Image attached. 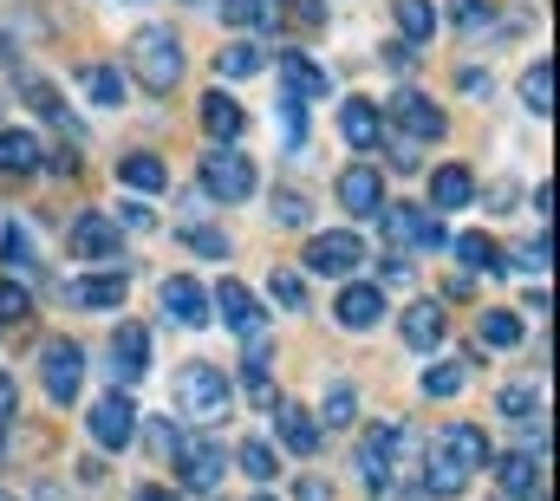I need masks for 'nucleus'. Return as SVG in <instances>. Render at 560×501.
I'll return each mask as SVG.
<instances>
[{
	"instance_id": "f257e3e1",
	"label": "nucleus",
	"mask_w": 560,
	"mask_h": 501,
	"mask_svg": "<svg viewBox=\"0 0 560 501\" xmlns=\"http://www.w3.org/2000/svg\"><path fill=\"white\" fill-rule=\"evenodd\" d=\"M418 456V443L405 436V423H378V430H365V443H359V476H365V489L385 501L398 496V469Z\"/></svg>"
},
{
	"instance_id": "f03ea898",
	"label": "nucleus",
	"mask_w": 560,
	"mask_h": 501,
	"mask_svg": "<svg viewBox=\"0 0 560 501\" xmlns=\"http://www.w3.org/2000/svg\"><path fill=\"white\" fill-rule=\"evenodd\" d=\"M131 66H138L143 92L170 98V92L183 85V39H176L170 26H138V33H131Z\"/></svg>"
},
{
	"instance_id": "7ed1b4c3",
	"label": "nucleus",
	"mask_w": 560,
	"mask_h": 501,
	"mask_svg": "<svg viewBox=\"0 0 560 501\" xmlns=\"http://www.w3.org/2000/svg\"><path fill=\"white\" fill-rule=\"evenodd\" d=\"M176 404L196 417V423H222L229 410H235V384L222 365H183L176 377Z\"/></svg>"
},
{
	"instance_id": "20e7f679",
	"label": "nucleus",
	"mask_w": 560,
	"mask_h": 501,
	"mask_svg": "<svg viewBox=\"0 0 560 501\" xmlns=\"http://www.w3.org/2000/svg\"><path fill=\"white\" fill-rule=\"evenodd\" d=\"M170 463H176V476H183L196 496H215V489H222V469H229L222 443H215V436H202V430H183Z\"/></svg>"
},
{
	"instance_id": "39448f33",
	"label": "nucleus",
	"mask_w": 560,
	"mask_h": 501,
	"mask_svg": "<svg viewBox=\"0 0 560 501\" xmlns=\"http://www.w3.org/2000/svg\"><path fill=\"white\" fill-rule=\"evenodd\" d=\"M202 189H209L215 202H248V196H255V163H248L235 143H209V156H202Z\"/></svg>"
},
{
	"instance_id": "423d86ee",
	"label": "nucleus",
	"mask_w": 560,
	"mask_h": 501,
	"mask_svg": "<svg viewBox=\"0 0 560 501\" xmlns=\"http://www.w3.org/2000/svg\"><path fill=\"white\" fill-rule=\"evenodd\" d=\"M39 377H46V397H52V404H72L79 384H85V346H79V339H52V346L39 352Z\"/></svg>"
},
{
	"instance_id": "0eeeda50",
	"label": "nucleus",
	"mask_w": 560,
	"mask_h": 501,
	"mask_svg": "<svg viewBox=\"0 0 560 501\" xmlns=\"http://www.w3.org/2000/svg\"><path fill=\"white\" fill-rule=\"evenodd\" d=\"M332 319H339L346 333H372V326L385 319V287H378V280H346L339 300H332Z\"/></svg>"
},
{
	"instance_id": "6e6552de",
	"label": "nucleus",
	"mask_w": 560,
	"mask_h": 501,
	"mask_svg": "<svg viewBox=\"0 0 560 501\" xmlns=\"http://www.w3.org/2000/svg\"><path fill=\"white\" fill-rule=\"evenodd\" d=\"M209 306H215V313H222V326H229V333H235V339H242V346H248V339H261V333H268V319H261V300H255V293H248V287H242V280H222V287H215V300H209Z\"/></svg>"
},
{
	"instance_id": "1a4fd4ad",
	"label": "nucleus",
	"mask_w": 560,
	"mask_h": 501,
	"mask_svg": "<svg viewBox=\"0 0 560 501\" xmlns=\"http://www.w3.org/2000/svg\"><path fill=\"white\" fill-rule=\"evenodd\" d=\"M92 443L98 450H131L138 443V410H131L125 391H112V397L92 404Z\"/></svg>"
},
{
	"instance_id": "9d476101",
	"label": "nucleus",
	"mask_w": 560,
	"mask_h": 501,
	"mask_svg": "<svg viewBox=\"0 0 560 501\" xmlns=\"http://www.w3.org/2000/svg\"><path fill=\"white\" fill-rule=\"evenodd\" d=\"M118 222L112 215H98V209H85L72 229H66V254H79V260H118Z\"/></svg>"
},
{
	"instance_id": "9b49d317",
	"label": "nucleus",
	"mask_w": 560,
	"mask_h": 501,
	"mask_svg": "<svg viewBox=\"0 0 560 501\" xmlns=\"http://www.w3.org/2000/svg\"><path fill=\"white\" fill-rule=\"evenodd\" d=\"M339 202H346L359 222H378V215H385V176H378L372 163H352V170L339 176Z\"/></svg>"
},
{
	"instance_id": "f8f14e48",
	"label": "nucleus",
	"mask_w": 560,
	"mask_h": 501,
	"mask_svg": "<svg viewBox=\"0 0 560 501\" xmlns=\"http://www.w3.org/2000/svg\"><path fill=\"white\" fill-rule=\"evenodd\" d=\"M392 118L405 125V137H411V143H436V137L450 130L443 105H430V98H423V92H411V85H405V92L392 98Z\"/></svg>"
},
{
	"instance_id": "ddd939ff",
	"label": "nucleus",
	"mask_w": 560,
	"mask_h": 501,
	"mask_svg": "<svg viewBox=\"0 0 560 501\" xmlns=\"http://www.w3.org/2000/svg\"><path fill=\"white\" fill-rule=\"evenodd\" d=\"M365 260V242L359 235H346V229H332V235H313L306 242V273H352Z\"/></svg>"
},
{
	"instance_id": "4468645a",
	"label": "nucleus",
	"mask_w": 560,
	"mask_h": 501,
	"mask_svg": "<svg viewBox=\"0 0 560 501\" xmlns=\"http://www.w3.org/2000/svg\"><path fill=\"white\" fill-rule=\"evenodd\" d=\"M125 293H131V273H125V267H112V273H85V280H72V287H66V306L118 313V306H125Z\"/></svg>"
},
{
	"instance_id": "2eb2a0df",
	"label": "nucleus",
	"mask_w": 560,
	"mask_h": 501,
	"mask_svg": "<svg viewBox=\"0 0 560 501\" xmlns=\"http://www.w3.org/2000/svg\"><path fill=\"white\" fill-rule=\"evenodd\" d=\"M436 450H443L463 476H482V469H489V456H495V450H489V436H482V423H450V430L436 436Z\"/></svg>"
},
{
	"instance_id": "dca6fc26",
	"label": "nucleus",
	"mask_w": 560,
	"mask_h": 501,
	"mask_svg": "<svg viewBox=\"0 0 560 501\" xmlns=\"http://www.w3.org/2000/svg\"><path fill=\"white\" fill-rule=\"evenodd\" d=\"M275 66H280V85H287V98H293V105H313V98H326V92H332V72H326V66H313L306 53H280Z\"/></svg>"
},
{
	"instance_id": "f3484780",
	"label": "nucleus",
	"mask_w": 560,
	"mask_h": 501,
	"mask_svg": "<svg viewBox=\"0 0 560 501\" xmlns=\"http://www.w3.org/2000/svg\"><path fill=\"white\" fill-rule=\"evenodd\" d=\"M163 313H170L176 326L202 333V326H209V293H202L189 273H170V280H163Z\"/></svg>"
},
{
	"instance_id": "a211bd4d",
	"label": "nucleus",
	"mask_w": 560,
	"mask_h": 501,
	"mask_svg": "<svg viewBox=\"0 0 560 501\" xmlns=\"http://www.w3.org/2000/svg\"><path fill=\"white\" fill-rule=\"evenodd\" d=\"M378 229H385L392 242H405V248H443V242H450V235H443V222H430L423 209H392V202H385Z\"/></svg>"
},
{
	"instance_id": "6ab92c4d",
	"label": "nucleus",
	"mask_w": 560,
	"mask_h": 501,
	"mask_svg": "<svg viewBox=\"0 0 560 501\" xmlns=\"http://www.w3.org/2000/svg\"><path fill=\"white\" fill-rule=\"evenodd\" d=\"M385 130L392 125H385V112H378L372 98H346V105H339V137H346L352 150H378Z\"/></svg>"
},
{
	"instance_id": "aec40b11",
	"label": "nucleus",
	"mask_w": 560,
	"mask_h": 501,
	"mask_svg": "<svg viewBox=\"0 0 560 501\" xmlns=\"http://www.w3.org/2000/svg\"><path fill=\"white\" fill-rule=\"evenodd\" d=\"M112 372H118V384H138V377L150 372V333L131 326V319L112 333Z\"/></svg>"
},
{
	"instance_id": "412c9836",
	"label": "nucleus",
	"mask_w": 560,
	"mask_h": 501,
	"mask_svg": "<svg viewBox=\"0 0 560 501\" xmlns=\"http://www.w3.org/2000/svg\"><path fill=\"white\" fill-rule=\"evenodd\" d=\"M430 202H436V209H469V202H476V176H469V163H443V170H430Z\"/></svg>"
},
{
	"instance_id": "4be33fe9",
	"label": "nucleus",
	"mask_w": 560,
	"mask_h": 501,
	"mask_svg": "<svg viewBox=\"0 0 560 501\" xmlns=\"http://www.w3.org/2000/svg\"><path fill=\"white\" fill-rule=\"evenodd\" d=\"M202 130H209L215 143H235V137L248 130V112H242V105H235V98H229V92L215 85V92L202 98Z\"/></svg>"
},
{
	"instance_id": "5701e85b",
	"label": "nucleus",
	"mask_w": 560,
	"mask_h": 501,
	"mask_svg": "<svg viewBox=\"0 0 560 501\" xmlns=\"http://www.w3.org/2000/svg\"><path fill=\"white\" fill-rule=\"evenodd\" d=\"M275 423H280V443L293 450V456H313L319 450V423H313V410H300V404H275Z\"/></svg>"
},
{
	"instance_id": "b1692460",
	"label": "nucleus",
	"mask_w": 560,
	"mask_h": 501,
	"mask_svg": "<svg viewBox=\"0 0 560 501\" xmlns=\"http://www.w3.org/2000/svg\"><path fill=\"white\" fill-rule=\"evenodd\" d=\"M495 482H502V501H535L541 469H535V456H528V450H515V456H502V463H495Z\"/></svg>"
},
{
	"instance_id": "393cba45",
	"label": "nucleus",
	"mask_w": 560,
	"mask_h": 501,
	"mask_svg": "<svg viewBox=\"0 0 560 501\" xmlns=\"http://www.w3.org/2000/svg\"><path fill=\"white\" fill-rule=\"evenodd\" d=\"M443 333H450V326H443V306H436V300H418V306L405 313V346H411V352H436Z\"/></svg>"
},
{
	"instance_id": "a878e982",
	"label": "nucleus",
	"mask_w": 560,
	"mask_h": 501,
	"mask_svg": "<svg viewBox=\"0 0 560 501\" xmlns=\"http://www.w3.org/2000/svg\"><path fill=\"white\" fill-rule=\"evenodd\" d=\"M79 85H85L92 105H105V112L125 105V72H118V66H79Z\"/></svg>"
},
{
	"instance_id": "bb28decb",
	"label": "nucleus",
	"mask_w": 560,
	"mask_h": 501,
	"mask_svg": "<svg viewBox=\"0 0 560 501\" xmlns=\"http://www.w3.org/2000/svg\"><path fill=\"white\" fill-rule=\"evenodd\" d=\"M522 105H528L535 118H555V66H548V59H535V66L522 72Z\"/></svg>"
},
{
	"instance_id": "cd10ccee",
	"label": "nucleus",
	"mask_w": 560,
	"mask_h": 501,
	"mask_svg": "<svg viewBox=\"0 0 560 501\" xmlns=\"http://www.w3.org/2000/svg\"><path fill=\"white\" fill-rule=\"evenodd\" d=\"M118 183H131V189H143V196H156V189H170V170H163V156L138 150V156L118 163Z\"/></svg>"
},
{
	"instance_id": "c85d7f7f",
	"label": "nucleus",
	"mask_w": 560,
	"mask_h": 501,
	"mask_svg": "<svg viewBox=\"0 0 560 501\" xmlns=\"http://www.w3.org/2000/svg\"><path fill=\"white\" fill-rule=\"evenodd\" d=\"M392 13H398V33H405V46L436 39V7H430V0H392Z\"/></svg>"
},
{
	"instance_id": "c756f323",
	"label": "nucleus",
	"mask_w": 560,
	"mask_h": 501,
	"mask_svg": "<svg viewBox=\"0 0 560 501\" xmlns=\"http://www.w3.org/2000/svg\"><path fill=\"white\" fill-rule=\"evenodd\" d=\"M469 377H476L469 359H443V365H430V372H423V397H463V391H469Z\"/></svg>"
},
{
	"instance_id": "7c9ffc66",
	"label": "nucleus",
	"mask_w": 560,
	"mask_h": 501,
	"mask_svg": "<svg viewBox=\"0 0 560 501\" xmlns=\"http://www.w3.org/2000/svg\"><path fill=\"white\" fill-rule=\"evenodd\" d=\"M215 20L222 26H280L275 0H215Z\"/></svg>"
},
{
	"instance_id": "2f4dec72",
	"label": "nucleus",
	"mask_w": 560,
	"mask_h": 501,
	"mask_svg": "<svg viewBox=\"0 0 560 501\" xmlns=\"http://www.w3.org/2000/svg\"><path fill=\"white\" fill-rule=\"evenodd\" d=\"M0 170H46L39 137H26V130H0Z\"/></svg>"
},
{
	"instance_id": "473e14b6",
	"label": "nucleus",
	"mask_w": 560,
	"mask_h": 501,
	"mask_svg": "<svg viewBox=\"0 0 560 501\" xmlns=\"http://www.w3.org/2000/svg\"><path fill=\"white\" fill-rule=\"evenodd\" d=\"M352 410H359V391H352L346 377H332V384H326V404H319V417H313V423L346 430V423H352Z\"/></svg>"
},
{
	"instance_id": "72a5a7b5",
	"label": "nucleus",
	"mask_w": 560,
	"mask_h": 501,
	"mask_svg": "<svg viewBox=\"0 0 560 501\" xmlns=\"http://www.w3.org/2000/svg\"><path fill=\"white\" fill-rule=\"evenodd\" d=\"M255 72H261V46L235 39V46H222V53H215V79H255Z\"/></svg>"
},
{
	"instance_id": "f704fd0d",
	"label": "nucleus",
	"mask_w": 560,
	"mask_h": 501,
	"mask_svg": "<svg viewBox=\"0 0 560 501\" xmlns=\"http://www.w3.org/2000/svg\"><path fill=\"white\" fill-rule=\"evenodd\" d=\"M476 339H482V346H495V352H509V346H522V319L495 306V313H482V319H476Z\"/></svg>"
},
{
	"instance_id": "c9c22d12",
	"label": "nucleus",
	"mask_w": 560,
	"mask_h": 501,
	"mask_svg": "<svg viewBox=\"0 0 560 501\" xmlns=\"http://www.w3.org/2000/svg\"><path fill=\"white\" fill-rule=\"evenodd\" d=\"M268 215H275V229H306V222H313V202H306L300 189H275V196H268Z\"/></svg>"
},
{
	"instance_id": "e433bc0d",
	"label": "nucleus",
	"mask_w": 560,
	"mask_h": 501,
	"mask_svg": "<svg viewBox=\"0 0 560 501\" xmlns=\"http://www.w3.org/2000/svg\"><path fill=\"white\" fill-rule=\"evenodd\" d=\"M456 260H463L469 273H495V267H502V248H495L489 235H463V242H456Z\"/></svg>"
},
{
	"instance_id": "4c0bfd02",
	"label": "nucleus",
	"mask_w": 560,
	"mask_h": 501,
	"mask_svg": "<svg viewBox=\"0 0 560 501\" xmlns=\"http://www.w3.org/2000/svg\"><path fill=\"white\" fill-rule=\"evenodd\" d=\"M33 319V293L20 280H0V326H26Z\"/></svg>"
},
{
	"instance_id": "58836bf2",
	"label": "nucleus",
	"mask_w": 560,
	"mask_h": 501,
	"mask_svg": "<svg viewBox=\"0 0 560 501\" xmlns=\"http://www.w3.org/2000/svg\"><path fill=\"white\" fill-rule=\"evenodd\" d=\"M495 404H502V417H528V410L541 404V391H535L528 377H515V384H502V391H495Z\"/></svg>"
},
{
	"instance_id": "ea45409f",
	"label": "nucleus",
	"mask_w": 560,
	"mask_h": 501,
	"mask_svg": "<svg viewBox=\"0 0 560 501\" xmlns=\"http://www.w3.org/2000/svg\"><path fill=\"white\" fill-rule=\"evenodd\" d=\"M268 293H275V306H287V313H300V306H306V287H300V273H287V267L268 273Z\"/></svg>"
},
{
	"instance_id": "a19ab883",
	"label": "nucleus",
	"mask_w": 560,
	"mask_h": 501,
	"mask_svg": "<svg viewBox=\"0 0 560 501\" xmlns=\"http://www.w3.org/2000/svg\"><path fill=\"white\" fill-rule=\"evenodd\" d=\"M495 13H502L495 0H456V26H463V33H489Z\"/></svg>"
},
{
	"instance_id": "79ce46f5",
	"label": "nucleus",
	"mask_w": 560,
	"mask_h": 501,
	"mask_svg": "<svg viewBox=\"0 0 560 501\" xmlns=\"http://www.w3.org/2000/svg\"><path fill=\"white\" fill-rule=\"evenodd\" d=\"M20 92H26V98H33V105H39L52 125H66V105H59V92H52L46 79H20Z\"/></svg>"
},
{
	"instance_id": "37998d69",
	"label": "nucleus",
	"mask_w": 560,
	"mask_h": 501,
	"mask_svg": "<svg viewBox=\"0 0 560 501\" xmlns=\"http://www.w3.org/2000/svg\"><path fill=\"white\" fill-rule=\"evenodd\" d=\"M183 242L196 254H209V260H229V235L222 229H183Z\"/></svg>"
},
{
	"instance_id": "c03bdc74",
	"label": "nucleus",
	"mask_w": 560,
	"mask_h": 501,
	"mask_svg": "<svg viewBox=\"0 0 560 501\" xmlns=\"http://www.w3.org/2000/svg\"><path fill=\"white\" fill-rule=\"evenodd\" d=\"M242 469H248L255 482H275V450H268V443H242Z\"/></svg>"
},
{
	"instance_id": "a18cd8bd",
	"label": "nucleus",
	"mask_w": 560,
	"mask_h": 501,
	"mask_svg": "<svg viewBox=\"0 0 560 501\" xmlns=\"http://www.w3.org/2000/svg\"><path fill=\"white\" fill-rule=\"evenodd\" d=\"M280 118H287V143L300 150V143H306V105H293V98H287V105H280Z\"/></svg>"
},
{
	"instance_id": "49530a36",
	"label": "nucleus",
	"mask_w": 560,
	"mask_h": 501,
	"mask_svg": "<svg viewBox=\"0 0 560 501\" xmlns=\"http://www.w3.org/2000/svg\"><path fill=\"white\" fill-rule=\"evenodd\" d=\"M293 501H332V489H326L319 476H300V482H293Z\"/></svg>"
},
{
	"instance_id": "de8ad7c7",
	"label": "nucleus",
	"mask_w": 560,
	"mask_h": 501,
	"mask_svg": "<svg viewBox=\"0 0 560 501\" xmlns=\"http://www.w3.org/2000/svg\"><path fill=\"white\" fill-rule=\"evenodd\" d=\"M456 85H463V92H482V98H489V66H482V72H476V66H463V72H456Z\"/></svg>"
},
{
	"instance_id": "09e8293b",
	"label": "nucleus",
	"mask_w": 560,
	"mask_h": 501,
	"mask_svg": "<svg viewBox=\"0 0 560 501\" xmlns=\"http://www.w3.org/2000/svg\"><path fill=\"white\" fill-rule=\"evenodd\" d=\"M385 66H392V72H411V46H405V39H392V46H385Z\"/></svg>"
},
{
	"instance_id": "8fccbe9b",
	"label": "nucleus",
	"mask_w": 560,
	"mask_h": 501,
	"mask_svg": "<svg viewBox=\"0 0 560 501\" xmlns=\"http://www.w3.org/2000/svg\"><path fill=\"white\" fill-rule=\"evenodd\" d=\"M293 13H300V26H326V13H319V0H293Z\"/></svg>"
},
{
	"instance_id": "3c124183",
	"label": "nucleus",
	"mask_w": 560,
	"mask_h": 501,
	"mask_svg": "<svg viewBox=\"0 0 560 501\" xmlns=\"http://www.w3.org/2000/svg\"><path fill=\"white\" fill-rule=\"evenodd\" d=\"M13 404H20V391H13V377H0V423L13 417Z\"/></svg>"
},
{
	"instance_id": "603ef678",
	"label": "nucleus",
	"mask_w": 560,
	"mask_h": 501,
	"mask_svg": "<svg viewBox=\"0 0 560 501\" xmlns=\"http://www.w3.org/2000/svg\"><path fill=\"white\" fill-rule=\"evenodd\" d=\"M131 501H176V496H170L163 482H150V489H138V496H131Z\"/></svg>"
},
{
	"instance_id": "864d4df0",
	"label": "nucleus",
	"mask_w": 560,
	"mask_h": 501,
	"mask_svg": "<svg viewBox=\"0 0 560 501\" xmlns=\"http://www.w3.org/2000/svg\"><path fill=\"white\" fill-rule=\"evenodd\" d=\"M0 501H20V496H13V489H0Z\"/></svg>"
},
{
	"instance_id": "5fc2aeb1",
	"label": "nucleus",
	"mask_w": 560,
	"mask_h": 501,
	"mask_svg": "<svg viewBox=\"0 0 560 501\" xmlns=\"http://www.w3.org/2000/svg\"><path fill=\"white\" fill-rule=\"evenodd\" d=\"M255 501H275V496H255Z\"/></svg>"
},
{
	"instance_id": "6e6d98bb",
	"label": "nucleus",
	"mask_w": 560,
	"mask_h": 501,
	"mask_svg": "<svg viewBox=\"0 0 560 501\" xmlns=\"http://www.w3.org/2000/svg\"><path fill=\"white\" fill-rule=\"evenodd\" d=\"M189 7H196V0H189Z\"/></svg>"
}]
</instances>
